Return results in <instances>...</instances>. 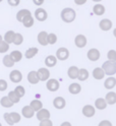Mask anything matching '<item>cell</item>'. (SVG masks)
<instances>
[{"label": "cell", "instance_id": "obj_22", "mask_svg": "<svg viewBox=\"0 0 116 126\" xmlns=\"http://www.w3.org/2000/svg\"><path fill=\"white\" fill-rule=\"evenodd\" d=\"M68 91H69V93L70 94H77L79 93H81V91H82V86L79 84V83H71L70 85L68 86Z\"/></svg>", "mask_w": 116, "mask_h": 126}, {"label": "cell", "instance_id": "obj_39", "mask_svg": "<svg viewBox=\"0 0 116 126\" xmlns=\"http://www.w3.org/2000/svg\"><path fill=\"white\" fill-rule=\"evenodd\" d=\"M56 42H57V36L55 34H53V33L49 34V36H48V43L51 44V45H54Z\"/></svg>", "mask_w": 116, "mask_h": 126}, {"label": "cell", "instance_id": "obj_28", "mask_svg": "<svg viewBox=\"0 0 116 126\" xmlns=\"http://www.w3.org/2000/svg\"><path fill=\"white\" fill-rule=\"evenodd\" d=\"M14 36H15V33H14L13 31H8V32H6L5 35H4V41H5L7 44L13 43Z\"/></svg>", "mask_w": 116, "mask_h": 126}, {"label": "cell", "instance_id": "obj_49", "mask_svg": "<svg viewBox=\"0 0 116 126\" xmlns=\"http://www.w3.org/2000/svg\"><path fill=\"white\" fill-rule=\"evenodd\" d=\"M2 42V37H1V35H0V43Z\"/></svg>", "mask_w": 116, "mask_h": 126}, {"label": "cell", "instance_id": "obj_38", "mask_svg": "<svg viewBox=\"0 0 116 126\" xmlns=\"http://www.w3.org/2000/svg\"><path fill=\"white\" fill-rule=\"evenodd\" d=\"M9 50V44H7L5 41L0 43V53H5Z\"/></svg>", "mask_w": 116, "mask_h": 126}, {"label": "cell", "instance_id": "obj_36", "mask_svg": "<svg viewBox=\"0 0 116 126\" xmlns=\"http://www.w3.org/2000/svg\"><path fill=\"white\" fill-rule=\"evenodd\" d=\"M22 42H24V37H22V35L17 33V34H15V36H14V40H13L14 45H17L18 46V45L22 44Z\"/></svg>", "mask_w": 116, "mask_h": 126}, {"label": "cell", "instance_id": "obj_11", "mask_svg": "<svg viewBox=\"0 0 116 126\" xmlns=\"http://www.w3.org/2000/svg\"><path fill=\"white\" fill-rule=\"evenodd\" d=\"M95 113H96L95 108L93 106H91V105H86L83 108V116H86L88 118L93 117L95 115Z\"/></svg>", "mask_w": 116, "mask_h": 126}, {"label": "cell", "instance_id": "obj_9", "mask_svg": "<svg viewBox=\"0 0 116 126\" xmlns=\"http://www.w3.org/2000/svg\"><path fill=\"white\" fill-rule=\"evenodd\" d=\"M47 90L50 92H56L59 89V81L57 79H54V78H51L47 81Z\"/></svg>", "mask_w": 116, "mask_h": 126}, {"label": "cell", "instance_id": "obj_34", "mask_svg": "<svg viewBox=\"0 0 116 126\" xmlns=\"http://www.w3.org/2000/svg\"><path fill=\"white\" fill-rule=\"evenodd\" d=\"M2 62H3V65L6 66V67H12L14 65V62L10 58V55H5V56L3 57Z\"/></svg>", "mask_w": 116, "mask_h": 126}, {"label": "cell", "instance_id": "obj_13", "mask_svg": "<svg viewBox=\"0 0 116 126\" xmlns=\"http://www.w3.org/2000/svg\"><path fill=\"white\" fill-rule=\"evenodd\" d=\"M48 34L46 33V32H41V33H39V35H38V42H39V44L40 45H42V46H47V44H49L48 43Z\"/></svg>", "mask_w": 116, "mask_h": 126}, {"label": "cell", "instance_id": "obj_15", "mask_svg": "<svg viewBox=\"0 0 116 126\" xmlns=\"http://www.w3.org/2000/svg\"><path fill=\"white\" fill-rule=\"evenodd\" d=\"M65 105H66V102L62 97H57L53 101V106L55 107L56 109H59V110L63 109L65 107Z\"/></svg>", "mask_w": 116, "mask_h": 126}, {"label": "cell", "instance_id": "obj_48", "mask_svg": "<svg viewBox=\"0 0 116 126\" xmlns=\"http://www.w3.org/2000/svg\"><path fill=\"white\" fill-rule=\"evenodd\" d=\"M113 35H114V36H115V38H116V29L113 31Z\"/></svg>", "mask_w": 116, "mask_h": 126}, {"label": "cell", "instance_id": "obj_7", "mask_svg": "<svg viewBox=\"0 0 116 126\" xmlns=\"http://www.w3.org/2000/svg\"><path fill=\"white\" fill-rule=\"evenodd\" d=\"M87 56L89 58V60L91 61H97L100 59V51L98 49H95V48H93V49H90L88 51V54H87Z\"/></svg>", "mask_w": 116, "mask_h": 126}, {"label": "cell", "instance_id": "obj_6", "mask_svg": "<svg viewBox=\"0 0 116 126\" xmlns=\"http://www.w3.org/2000/svg\"><path fill=\"white\" fill-rule=\"evenodd\" d=\"M35 17L39 21H44V20L47 19V17H48L47 11H46L45 9H43V8H38L35 11Z\"/></svg>", "mask_w": 116, "mask_h": 126}, {"label": "cell", "instance_id": "obj_27", "mask_svg": "<svg viewBox=\"0 0 116 126\" xmlns=\"http://www.w3.org/2000/svg\"><path fill=\"white\" fill-rule=\"evenodd\" d=\"M10 58L12 59V61L15 63V62H19L22 58V54L20 51H17V50H15V51H12L10 53Z\"/></svg>", "mask_w": 116, "mask_h": 126}, {"label": "cell", "instance_id": "obj_25", "mask_svg": "<svg viewBox=\"0 0 116 126\" xmlns=\"http://www.w3.org/2000/svg\"><path fill=\"white\" fill-rule=\"evenodd\" d=\"M95 106H96V108L99 109V110H104V109L107 107V102H106V100L103 99V98H99V99H97L96 102H95Z\"/></svg>", "mask_w": 116, "mask_h": 126}, {"label": "cell", "instance_id": "obj_33", "mask_svg": "<svg viewBox=\"0 0 116 126\" xmlns=\"http://www.w3.org/2000/svg\"><path fill=\"white\" fill-rule=\"evenodd\" d=\"M89 78V72L87 69L84 68H82L80 69V74H79V78L77 79H80L81 81H84L86 79H88Z\"/></svg>", "mask_w": 116, "mask_h": 126}, {"label": "cell", "instance_id": "obj_29", "mask_svg": "<svg viewBox=\"0 0 116 126\" xmlns=\"http://www.w3.org/2000/svg\"><path fill=\"white\" fill-rule=\"evenodd\" d=\"M28 14H31V11L28 10V9H20L17 13V19L20 22H22V20H24V18L27 16Z\"/></svg>", "mask_w": 116, "mask_h": 126}, {"label": "cell", "instance_id": "obj_45", "mask_svg": "<svg viewBox=\"0 0 116 126\" xmlns=\"http://www.w3.org/2000/svg\"><path fill=\"white\" fill-rule=\"evenodd\" d=\"M60 126H71V124L69 123V122H63Z\"/></svg>", "mask_w": 116, "mask_h": 126}, {"label": "cell", "instance_id": "obj_43", "mask_svg": "<svg viewBox=\"0 0 116 126\" xmlns=\"http://www.w3.org/2000/svg\"><path fill=\"white\" fill-rule=\"evenodd\" d=\"M98 126H112V123L110 121H108V120H103L99 123Z\"/></svg>", "mask_w": 116, "mask_h": 126}, {"label": "cell", "instance_id": "obj_16", "mask_svg": "<svg viewBox=\"0 0 116 126\" xmlns=\"http://www.w3.org/2000/svg\"><path fill=\"white\" fill-rule=\"evenodd\" d=\"M21 114H22V116H24L25 118L30 119V118H32L35 115V111L32 109V107H31V106H25L24 108H22V110H21Z\"/></svg>", "mask_w": 116, "mask_h": 126}, {"label": "cell", "instance_id": "obj_40", "mask_svg": "<svg viewBox=\"0 0 116 126\" xmlns=\"http://www.w3.org/2000/svg\"><path fill=\"white\" fill-rule=\"evenodd\" d=\"M107 57L110 61H116V51L115 50H110L107 54Z\"/></svg>", "mask_w": 116, "mask_h": 126}, {"label": "cell", "instance_id": "obj_19", "mask_svg": "<svg viewBox=\"0 0 116 126\" xmlns=\"http://www.w3.org/2000/svg\"><path fill=\"white\" fill-rule=\"evenodd\" d=\"M45 64L48 67H53L57 64V58L56 56H53V55H49V56L46 57L45 59Z\"/></svg>", "mask_w": 116, "mask_h": 126}, {"label": "cell", "instance_id": "obj_17", "mask_svg": "<svg viewBox=\"0 0 116 126\" xmlns=\"http://www.w3.org/2000/svg\"><path fill=\"white\" fill-rule=\"evenodd\" d=\"M99 27L103 31H109L112 28V21L110 19H108V18H104V19H102L101 21H100Z\"/></svg>", "mask_w": 116, "mask_h": 126}, {"label": "cell", "instance_id": "obj_47", "mask_svg": "<svg viewBox=\"0 0 116 126\" xmlns=\"http://www.w3.org/2000/svg\"><path fill=\"white\" fill-rule=\"evenodd\" d=\"M36 4H42L43 3V1H37V0H35V1H34Z\"/></svg>", "mask_w": 116, "mask_h": 126}, {"label": "cell", "instance_id": "obj_31", "mask_svg": "<svg viewBox=\"0 0 116 126\" xmlns=\"http://www.w3.org/2000/svg\"><path fill=\"white\" fill-rule=\"evenodd\" d=\"M93 11L97 15H102L105 13V7L102 4H96L93 7Z\"/></svg>", "mask_w": 116, "mask_h": 126}, {"label": "cell", "instance_id": "obj_14", "mask_svg": "<svg viewBox=\"0 0 116 126\" xmlns=\"http://www.w3.org/2000/svg\"><path fill=\"white\" fill-rule=\"evenodd\" d=\"M67 74H68L69 78H71V79H76V78H79L80 69L77 68L76 66H70V67L68 68Z\"/></svg>", "mask_w": 116, "mask_h": 126}, {"label": "cell", "instance_id": "obj_50", "mask_svg": "<svg viewBox=\"0 0 116 126\" xmlns=\"http://www.w3.org/2000/svg\"><path fill=\"white\" fill-rule=\"evenodd\" d=\"M0 126H2V124H1V123H0Z\"/></svg>", "mask_w": 116, "mask_h": 126}, {"label": "cell", "instance_id": "obj_24", "mask_svg": "<svg viewBox=\"0 0 116 126\" xmlns=\"http://www.w3.org/2000/svg\"><path fill=\"white\" fill-rule=\"evenodd\" d=\"M106 102H107V104H109V105H114L116 103V93L114 92H110V93H108L106 94Z\"/></svg>", "mask_w": 116, "mask_h": 126}, {"label": "cell", "instance_id": "obj_44", "mask_svg": "<svg viewBox=\"0 0 116 126\" xmlns=\"http://www.w3.org/2000/svg\"><path fill=\"white\" fill-rule=\"evenodd\" d=\"M8 3H9V4H11L12 6H17V5L19 3V0H14V1H12V0H9Z\"/></svg>", "mask_w": 116, "mask_h": 126}, {"label": "cell", "instance_id": "obj_41", "mask_svg": "<svg viewBox=\"0 0 116 126\" xmlns=\"http://www.w3.org/2000/svg\"><path fill=\"white\" fill-rule=\"evenodd\" d=\"M7 82L4 79H0V92H4L7 89Z\"/></svg>", "mask_w": 116, "mask_h": 126}, {"label": "cell", "instance_id": "obj_3", "mask_svg": "<svg viewBox=\"0 0 116 126\" xmlns=\"http://www.w3.org/2000/svg\"><path fill=\"white\" fill-rule=\"evenodd\" d=\"M4 120L8 125H13L14 123H18L21 119V117L17 112H11V113H5L3 115Z\"/></svg>", "mask_w": 116, "mask_h": 126}, {"label": "cell", "instance_id": "obj_32", "mask_svg": "<svg viewBox=\"0 0 116 126\" xmlns=\"http://www.w3.org/2000/svg\"><path fill=\"white\" fill-rule=\"evenodd\" d=\"M0 104L4 108H10L13 106V103L9 100L8 97H2L1 100H0Z\"/></svg>", "mask_w": 116, "mask_h": 126}, {"label": "cell", "instance_id": "obj_23", "mask_svg": "<svg viewBox=\"0 0 116 126\" xmlns=\"http://www.w3.org/2000/svg\"><path fill=\"white\" fill-rule=\"evenodd\" d=\"M115 85H116V78L115 77H108L104 82V86L108 90L113 89Z\"/></svg>", "mask_w": 116, "mask_h": 126}, {"label": "cell", "instance_id": "obj_18", "mask_svg": "<svg viewBox=\"0 0 116 126\" xmlns=\"http://www.w3.org/2000/svg\"><path fill=\"white\" fill-rule=\"evenodd\" d=\"M28 80H29L30 83H32V84L38 83L39 80H40L39 75H38V72L37 71H31V72H29V74H28Z\"/></svg>", "mask_w": 116, "mask_h": 126}, {"label": "cell", "instance_id": "obj_10", "mask_svg": "<svg viewBox=\"0 0 116 126\" xmlns=\"http://www.w3.org/2000/svg\"><path fill=\"white\" fill-rule=\"evenodd\" d=\"M50 118V112L47 109H42L37 113V119L39 121H44Z\"/></svg>", "mask_w": 116, "mask_h": 126}, {"label": "cell", "instance_id": "obj_42", "mask_svg": "<svg viewBox=\"0 0 116 126\" xmlns=\"http://www.w3.org/2000/svg\"><path fill=\"white\" fill-rule=\"evenodd\" d=\"M40 126H53V123H52V121L50 119H47V120L41 121Z\"/></svg>", "mask_w": 116, "mask_h": 126}, {"label": "cell", "instance_id": "obj_21", "mask_svg": "<svg viewBox=\"0 0 116 126\" xmlns=\"http://www.w3.org/2000/svg\"><path fill=\"white\" fill-rule=\"evenodd\" d=\"M104 75H105V72L102 68L96 67L93 70V76H94V78H96V79H102V78H104Z\"/></svg>", "mask_w": 116, "mask_h": 126}, {"label": "cell", "instance_id": "obj_5", "mask_svg": "<svg viewBox=\"0 0 116 126\" xmlns=\"http://www.w3.org/2000/svg\"><path fill=\"white\" fill-rule=\"evenodd\" d=\"M9 78H10V80L12 82L18 83L22 79V74H21V72L19 71V70H12V71L10 72V74H9Z\"/></svg>", "mask_w": 116, "mask_h": 126}, {"label": "cell", "instance_id": "obj_2", "mask_svg": "<svg viewBox=\"0 0 116 126\" xmlns=\"http://www.w3.org/2000/svg\"><path fill=\"white\" fill-rule=\"evenodd\" d=\"M102 69L104 70L105 74L107 75H113L116 73V61H110L108 60L106 62L103 63L102 65Z\"/></svg>", "mask_w": 116, "mask_h": 126}, {"label": "cell", "instance_id": "obj_4", "mask_svg": "<svg viewBox=\"0 0 116 126\" xmlns=\"http://www.w3.org/2000/svg\"><path fill=\"white\" fill-rule=\"evenodd\" d=\"M69 57V51L66 49V48H59L57 51H56V58L61 60V61H64L66 59H68Z\"/></svg>", "mask_w": 116, "mask_h": 126}, {"label": "cell", "instance_id": "obj_12", "mask_svg": "<svg viewBox=\"0 0 116 126\" xmlns=\"http://www.w3.org/2000/svg\"><path fill=\"white\" fill-rule=\"evenodd\" d=\"M74 43H75L76 47H79V48H83V47L87 45V38L83 35H77L75 37Z\"/></svg>", "mask_w": 116, "mask_h": 126}, {"label": "cell", "instance_id": "obj_30", "mask_svg": "<svg viewBox=\"0 0 116 126\" xmlns=\"http://www.w3.org/2000/svg\"><path fill=\"white\" fill-rule=\"evenodd\" d=\"M38 52H39V50H38L37 48H35V47H32V48H30V49H28V50L26 51L25 56H26L27 59H31V58L35 57L36 55L38 54Z\"/></svg>", "mask_w": 116, "mask_h": 126}, {"label": "cell", "instance_id": "obj_37", "mask_svg": "<svg viewBox=\"0 0 116 126\" xmlns=\"http://www.w3.org/2000/svg\"><path fill=\"white\" fill-rule=\"evenodd\" d=\"M14 92L17 93V94L19 98L24 97V96H25V94H26V91H25V89H24V86H22V85H17V88H15Z\"/></svg>", "mask_w": 116, "mask_h": 126}, {"label": "cell", "instance_id": "obj_8", "mask_svg": "<svg viewBox=\"0 0 116 126\" xmlns=\"http://www.w3.org/2000/svg\"><path fill=\"white\" fill-rule=\"evenodd\" d=\"M38 75H39V78H40V80L41 81H46L48 79V78L50 77V71L47 69V68H40L38 70Z\"/></svg>", "mask_w": 116, "mask_h": 126}, {"label": "cell", "instance_id": "obj_35", "mask_svg": "<svg viewBox=\"0 0 116 126\" xmlns=\"http://www.w3.org/2000/svg\"><path fill=\"white\" fill-rule=\"evenodd\" d=\"M7 97L9 98V100L12 102L13 104H17V103H18V102H19V99H20V98L17 96V93H15L14 91L9 92V94H8V96H7Z\"/></svg>", "mask_w": 116, "mask_h": 126}, {"label": "cell", "instance_id": "obj_1", "mask_svg": "<svg viewBox=\"0 0 116 126\" xmlns=\"http://www.w3.org/2000/svg\"><path fill=\"white\" fill-rule=\"evenodd\" d=\"M61 18H62L63 21L65 22H72L75 19V11L72 8H64L62 11H61Z\"/></svg>", "mask_w": 116, "mask_h": 126}, {"label": "cell", "instance_id": "obj_20", "mask_svg": "<svg viewBox=\"0 0 116 126\" xmlns=\"http://www.w3.org/2000/svg\"><path fill=\"white\" fill-rule=\"evenodd\" d=\"M30 106L32 107V109L34 110L35 112H36V111L39 112L40 110L43 109V103H42L41 101H39V100H33L32 102H31Z\"/></svg>", "mask_w": 116, "mask_h": 126}, {"label": "cell", "instance_id": "obj_46", "mask_svg": "<svg viewBox=\"0 0 116 126\" xmlns=\"http://www.w3.org/2000/svg\"><path fill=\"white\" fill-rule=\"evenodd\" d=\"M75 3L76 4H83V3H86V0H83V1H79V0H75Z\"/></svg>", "mask_w": 116, "mask_h": 126}, {"label": "cell", "instance_id": "obj_26", "mask_svg": "<svg viewBox=\"0 0 116 126\" xmlns=\"http://www.w3.org/2000/svg\"><path fill=\"white\" fill-rule=\"evenodd\" d=\"M22 25H24L26 28H31L34 26V18L32 16V14H28L27 16L22 20Z\"/></svg>", "mask_w": 116, "mask_h": 126}]
</instances>
